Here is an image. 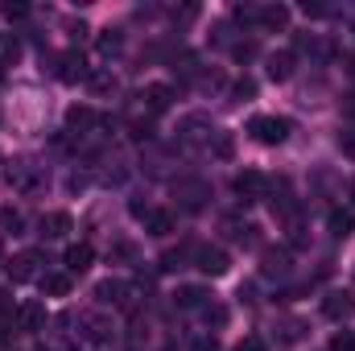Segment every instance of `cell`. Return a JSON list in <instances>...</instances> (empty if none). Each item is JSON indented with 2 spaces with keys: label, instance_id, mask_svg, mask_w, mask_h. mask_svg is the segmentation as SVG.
Wrapping results in <instances>:
<instances>
[{
  "label": "cell",
  "instance_id": "1",
  "mask_svg": "<svg viewBox=\"0 0 355 351\" xmlns=\"http://www.w3.org/2000/svg\"><path fill=\"white\" fill-rule=\"evenodd\" d=\"M95 298H99L103 306H120V310H137V306H141V289H137L132 281H116V277L99 281V285H95Z\"/></svg>",
  "mask_w": 355,
  "mask_h": 351
},
{
  "label": "cell",
  "instance_id": "2",
  "mask_svg": "<svg viewBox=\"0 0 355 351\" xmlns=\"http://www.w3.org/2000/svg\"><path fill=\"white\" fill-rule=\"evenodd\" d=\"M248 132H252L261 145H285L289 132H293V124H289L285 116H252V120H248Z\"/></svg>",
  "mask_w": 355,
  "mask_h": 351
},
{
  "label": "cell",
  "instance_id": "3",
  "mask_svg": "<svg viewBox=\"0 0 355 351\" xmlns=\"http://www.w3.org/2000/svg\"><path fill=\"white\" fill-rule=\"evenodd\" d=\"M79 335L95 343V348H107L112 339H116V327H112V318H103V314H79Z\"/></svg>",
  "mask_w": 355,
  "mask_h": 351
},
{
  "label": "cell",
  "instance_id": "4",
  "mask_svg": "<svg viewBox=\"0 0 355 351\" xmlns=\"http://www.w3.org/2000/svg\"><path fill=\"white\" fill-rule=\"evenodd\" d=\"M178 132H182V141H190V145H211V137H215V124H211V116H202V112H190V116L178 124Z\"/></svg>",
  "mask_w": 355,
  "mask_h": 351
},
{
  "label": "cell",
  "instance_id": "5",
  "mask_svg": "<svg viewBox=\"0 0 355 351\" xmlns=\"http://www.w3.org/2000/svg\"><path fill=\"white\" fill-rule=\"evenodd\" d=\"M194 268H202L207 277H223L232 261H227V252L223 248H211V244H202V248H194Z\"/></svg>",
  "mask_w": 355,
  "mask_h": 351
},
{
  "label": "cell",
  "instance_id": "6",
  "mask_svg": "<svg viewBox=\"0 0 355 351\" xmlns=\"http://www.w3.org/2000/svg\"><path fill=\"white\" fill-rule=\"evenodd\" d=\"M8 182H12V190H21V194H29V190H37L42 186V166H33V162H12V170H8Z\"/></svg>",
  "mask_w": 355,
  "mask_h": 351
},
{
  "label": "cell",
  "instance_id": "7",
  "mask_svg": "<svg viewBox=\"0 0 355 351\" xmlns=\"http://www.w3.org/2000/svg\"><path fill=\"white\" fill-rule=\"evenodd\" d=\"M170 103H174V91L166 87V83H149V87L141 91V108H145L149 116H162V112H170Z\"/></svg>",
  "mask_w": 355,
  "mask_h": 351
},
{
  "label": "cell",
  "instance_id": "8",
  "mask_svg": "<svg viewBox=\"0 0 355 351\" xmlns=\"http://www.w3.org/2000/svg\"><path fill=\"white\" fill-rule=\"evenodd\" d=\"M265 174H257V170H244V174H236V182H232V190L244 198V203H252V198H265Z\"/></svg>",
  "mask_w": 355,
  "mask_h": 351
},
{
  "label": "cell",
  "instance_id": "9",
  "mask_svg": "<svg viewBox=\"0 0 355 351\" xmlns=\"http://www.w3.org/2000/svg\"><path fill=\"white\" fill-rule=\"evenodd\" d=\"M322 314H327L331 323H347L355 314V298L352 293H327V298H322Z\"/></svg>",
  "mask_w": 355,
  "mask_h": 351
},
{
  "label": "cell",
  "instance_id": "10",
  "mask_svg": "<svg viewBox=\"0 0 355 351\" xmlns=\"http://www.w3.org/2000/svg\"><path fill=\"white\" fill-rule=\"evenodd\" d=\"M91 71H87V62H83V54L79 50H71V54H62L58 58V79L62 83H83Z\"/></svg>",
  "mask_w": 355,
  "mask_h": 351
},
{
  "label": "cell",
  "instance_id": "11",
  "mask_svg": "<svg viewBox=\"0 0 355 351\" xmlns=\"http://www.w3.org/2000/svg\"><path fill=\"white\" fill-rule=\"evenodd\" d=\"M178 310H211V289H202V285H186V289H178L174 293Z\"/></svg>",
  "mask_w": 355,
  "mask_h": 351
},
{
  "label": "cell",
  "instance_id": "12",
  "mask_svg": "<svg viewBox=\"0 0 355 351\" xmlns=\"http://www.w3.org/2000/svg\"><path fill=\"white\" fill-rule=\"evenodd\" d=\"M37 264H42L37 252H21V257H12V261H8V277H12V285L33 281V277H37Z\"/></svg>",
  "mask_w": 355,
  "mask_h": 351
},
{
  "label": "cell",
  "instance_id": "13",
  "mask_svg": "<svg viewBox=\"0 0 355 351\" xmlns=\"http://www.w3.org/2000/svg\"><path fill=\"white\" fill-rule=\"evenodd\" d=\"M289 268H293L289 248H265V252H261V273H265V277H285Z\"/></svg>",
  "mask_w": 355,
  "mask_h": 351
},
{
  "label": "cell",
  "instance_id": "14",
  "mask_svg": "<svg viewBox=\"0 0 355 351\" xmlns=\"http://www.w3.org/2000/svg\"><path fill=\"white\" fill-rule=\"evenodd\" d=\"M91 261H95V248H91V244H71V248H67V257H62V264H67V273H71V277L87 273Z\"/></svg>",
  "mask_w": 355,
  "mask_h": 351
},
{
  "label": "cell",
  "instance_id": "15",
  "mask_svg": "<svg viewBox=\"0 0 355 351\" xmlns=\"http://www.w3.org/2000/svg\"><path fill=\"white\" fill-rule=\"evenodd\" d=\"M174 190H178V198H182V207H190V211H198L211 198V186L207 182H178Z\"/></svg>",
  "mask_w": 355,
  "mask_h": 351
},
{
  "label": "cell",
  "instance_id": "16",
  "mask_svg": "<svg viewBox=\"0 0 355 351\" xmlns=\"http://www.w3.org/2000/svg\"><path fill=\"white\" fill-rule=\"evenodd\" d=\"M17 323H21V331H46V306L42 302L17 306Z\"/></svg>",
  "mask_w": 355,
  "mask_h": 351
},
{
  "label": "cell",
  "instance_id": "17",
  "mask_svg": "<svg viewBox=\"0 0 355 351\" xmlns=\"http://www.w3.org/2000/svg\"><path fill=\"white\" fill-rule=\"evenodd\" d=\"M293 50H277V54H268V79L272 83H285L289 75H293Z\"/></svg>",
  "mask_w": 355,
  "mask_h": 351
},
{
  "label": "cell",
  "instance_id": "18",
  "mask_svg": "<svg viewBox=\"0 0 355 351\" xmlns=\"http://www.w3.org/2000/svg\"><path fill=\"white\" fill-rule=\"evenodd\" d=\"M71 228H75V223H71L67 211H50V215H42V236H46V240H62Z\"/></svg>",
  "mask_w": 355,
  "mask_h": 351
},
{
  "label": "cell",
  "instance_id": "19",
  "mask_svg": "<svg viewBox=\"0 0 355 351\" xmlns=\"http://www.w3.org/2000/svg\"><path fill=\"white\" fill-rule=\"evenodd\" d=\"M272 339H277V343H302V339H306V323H302V318H281V323L272 327Z\"/></svg>",
  "mask_w": 355,
  "mask_h": 351
},
{
  "label": "cell",
  "instance_id": "20",
  "mask_svg": "<svg viewBox=\"0 0 355 351\" xmlns=\"http://www.w3.org/2000/svg\"><path fill=\"white\" fill-rule=\"evenodd\" d=\"M257 25H261V29H285V25H289V8H285V4H265V8H257Z\"/></svg>",
  "mask_w": 355,
  "mask_h": 351
},
{
  "label": "cell",
  "instance_id": "21",
  "mask_svg": "<svg viewBox=\"0 0 355 351\" xmlns=\"http://www.w3.org/2000/svg\"><path fill=\"white\" fill-rule=\"evenodd\" d=\"M174 223H178L174 211H162V207H153V211L145 215V232H149V236H170Z\"/></svg>",
  "mask_w": 355,
  "mask_h": 351
},
{
  "label": "cell",
  "instance_id": "22",
  "mask_svg": "<svg viewBox=\"0 0 355 351\" xmlns=\"http://www.w3.org/2000/svg\"><path fill=\"white\" fill-rule=\"evenodd\" d=\"M42 293L67 298V293H71V273H46V277H42Z\"/></svg>",
  "mask_w": 355,
  "mask_h": 351
},
{
  "label": "cell",
  "instance_id": "23",
  "mask_svg": "<svg viewBox=\"0 0 355 351\" xmlns=\"http://www.w3.org/2000/svg\"><path fill=\"white\" fill-rule=\"evenodd\" d=\"M327 228H331V236H335V240H347V236H352V228H355L352 211H331V215H327Z\"/></svg>",
  "mask_w": 355,
  "mask_h": 351
},
{
  "label": "cell",
  "instance_id": "24",
  "mask_svg": "<svg viewBox=\"0 0 355 351\" xmlns=\"http://www.w3.org/2000/svg\"><path fill=\"white\" fill-rule=\"evenodd\" d=\"M91 124H95V112H91V108H71V112H67V128H71V132L83 137Z\"/></svg>",
  "mask_w": 355,
  "mask_h": 351
},
{
  "label": "cell",
  "instance_id": "25",
  "mask_svg": "<svg viewBox=\"0 0 355 351\" xmlns=\"http://www.w3.org/2000/svg\"><path fill=\"white\" fill-rule=\"evenodd\" d=\"M21 58V42L17 33H0V67H12Z\"/></svg>",
  "mask_w": 355,
  "mask_h": 351
},
{
  "label": "cell",
  "instance_id": "26",
  "mask_svg": "<svg viewBox=\"0 0 355 351\" xmlns=\"http://www.w3.org/2000/svg\"><path fill=\"white\" fill-rule=\"evenodd\" d=\"M120 46H124L120 29H103V33H99V54H103V58H112V54H116Z\"/></svg>",
  "mask_w": 355,
  "mask_h": 351
},
{
  "label": "cell",
  "instance_id": "27",
  "mask_svg": "<svg viewBox=\"0 0 355 351\" xmlns=\"http://www.w3.org/2000/svg\"><path fill=\"white\" fill-rule=\"evenodd\" d=\"M0 223H4V232L21 236V228H25V215H21V211H12V207H4V211H0Z\"/></svg>",
  "mask_w": 355,
  "mask_h": 351
},
{
  "label": "cell",
  "instance_id": "28",
  "mask_svg": "<svg viewBox=\"0 0 355 351\" xmlns=\"http://www.w3.org/2000/svg\"><path fill=\"white\" fill-rule=\"evenodd\" d=\"M87 83H91V91H99V95L116 91V79H112L107 71H91V75H87Z\"/></svg>",
  "mask_w": 355,
  "mask_h": 351
},
{
  "label": "cell",
  "instance_id": "29",
  "mask_svg": "<svg viewBox=\"0 0 355 351\" xmlns=\"http://www.w3.org/2000/svg\"><path fill=\"white\" fill-rule=\"evenodd\" d=\"M331 351H355V331H335Z\"/></svg>",
  "mask_w": 355,
  "mask_h": 351
},
{
  "label": "cell",
  "instance_id": "30",
  "mask_svg": "<svg viewBox=\"0 0 355 351\" xmlns=\"http://www.w3.org/2000/svg\"><path fill=\"white\" fill-rule=\"evenodd\" d=\"M25 12H29V4H12V0L4 4V17H8V21H21Z\"/></svg>",
  "mask_w": 355,
  "mask_h": 351
},
{
  "label": "cell",
  "instance_id": "31",
  "mask_svg": "<svg viewBox=\"0 0 355 351\" xmlns=\"http://www.w3.org/2000/svg\"><path fill=\"white\" fill-rule=\"evenodd\" d=\"M252 91H257V83H252V79H240V83L232 87V95H236V99H244V95H252Z\"/></svg>",
  "mask_w": 355,
  "mask_h": 351
},
{
  "label": "cell",
  "instance_id": "32",
  "mask_svg": "<svg viewBox=\"0 0 355 351\" xmlns=\"http://www.w3.org/2000/svg\"><path fill=\"white\" fill-rule=\"evenodd\" d=\"M339 145H343V153H347V157H355V128H347V132L339 137Z\"/></svg>",
  "mask_w": 355,
  "mask_h": 351
},
{
  "label": "cell",
  "instance_id": "33",
  "mask_svg": "<svg viewBox=\"0 0 355 351\" xmlns=\"http://www.w3.org/2000/svg\"><path fill=\"white\" fill-rule=\"evenodd\" d=\"M0 314H12V293L8 289H0Z\"/></svg>",
  "mask_w": 355,
  "mask_h": 351
},
{
  "label": "cell",
  "instance_id": "34",
  "mask_svg": "<svg viewBox=\"0 0 355 351\" xmlns=\"http://www.w3.org/2000/svg\"><path fill=\"white\" fill-rule=\"evenodd\" d=\"M215 153H219V157H227V153H232V137H219V145H215Z\"/></svg>",
  "mask_w": 355,
  "mask_h": 351
},
{
  "label": "cell",
  "instance_id": "35",
  "mask_svg": "<svg viewBox=\"0 0 355 351\" xmlns=\"http://www.w3.org/2000/svg\"><path fill=\"white\" fill-rule=\"evenodd\" d=\"M236 351H265V343H261V339H244Z\"/></svg>",
  "mask_w": 355,
  "mask_h": 351
},
{
  "label": "cell",
  "instance_id": "36",
  "mask_svg": "<svg viewBox=\"0 0 355 351\" xmlns=\"http://www.w3.org/2000/svg\"><path fill=\"white\" fill-rule=\"evenodd\" d=\"M194 351H219V343H215V339H198V343H194Z\"/></svg>",
  "mask_w": 355,
  "mask_h": 351
},
{
  "label": "cell",
  "instance_id": "37",
  "mask_svg": "<svg viewBox=\"0 0 355 351\" xmlns=\"http://www.w3.org/2000/svg\"><path fill=\"white\" fill-rule=\"evenodd\" d=\"M347 75H352V79H355V54H352V58H347Z\"/></svg>",
  "mask_w": 355,
  "mask_h": 351
},
{
  "label": "cell",
  "instance_id": "38",
  "mask_svg": "<svg viewBox=\"0 0 355 351\" xmlns=\"http://www.w3.org/2000/svg\"><path fill=\"white\" fill-rule=\"evenodd\" d=\"M352 203H355V182H352Z\"/></svg>",
  "mask_w": 355,
  "mask_h": 351
},
{
  "label": "cell",
  "instance_id": "39",
  "mask_svg": "<svg viewBox=\"0 0 355 351\" xmlns=\"http://www.w3.org/2000/svg\"><path fill=\"white\" fill-rule=\"evenodd\" d=\"M37 351H46V348H37Z\"/></svg>",
  "mask_w": 355,
  "mask_h": 351
}]
</instances>
